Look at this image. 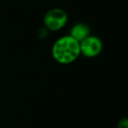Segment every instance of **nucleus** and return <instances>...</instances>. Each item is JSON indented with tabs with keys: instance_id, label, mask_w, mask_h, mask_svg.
<instances>
[{
	"instance_id": "obj_1",
	"label": "nucleus",
	"mask_w": 128,
	"mask_h": 128,
	"mask_svg": "<svg viewBox=\"0 0 128 128\" xmlns=\"http://www.w3.org/2000/svg\"><path fill=\"white\" fill-rule=\"evenodd\" d=\"M52 55L60 64L72 63L81 55L79 42L70 35L60 37L54 43Z\"/></svg>"
},
{
	"instance_id": "obj_2",
	"label": "nucleus",
	"mask_w": 128,
	"mask_h": 128,
	"mask_svg": "<svg viewBox=\"0 0 128 128\" xmlns=\"http://www.w3.org/2000/svg\"><path fill=\"white\" fill-rule=\"evenodd\" d=\"M43 21L48 30L51 32H57L67 24L68 14L60 8H53L46 12Z\"/></svg>"
},
{
	"instance_id": "obj_3",
	"label": "nucleus",
	"mask_w": 128,
	"mask_h": 128,
	"mask_svg": "<svg viewBox=\"0 0 128 128\" xmlns=\"http://www.w3.org/2000/svg\"><path fill=\"white\" fill-rule=\"evenodd\" d=\"M80 53L84 56L88 58H93L99 54L103 50V43L98 37L90 35L87 38L79 42Z\"/></svg>"
},
{
	"instance_id": "obj_4",
	"label": "nucleus",
	"mask_w": 128,
	"mask_h": 128,
	"mask_svg": "<svg viewBox=\"0 0 128 128\" xmlns=\"http://www.w3.org/2000/svg\"><path fill=\"white\" fill-rule=\"evenodd\" d=\"M70 35L78 42H81L85 38L90 35V28L87 24L77 23L70 29Z\"/></svg>"
},
{
	"instance_id": "obj_5",
	"label": "nucleus",
	"mask_w": 128,
	"mask_h": 128,
	"mask_svg": "<svg viewBox=\"0 0 128 128\" xmlns=\"http://www.w3.org/2000/svg\"><path fill=\"white\" fill-rule=\"evenodd\" d=\"M117 128H128V119L126 118H122L118 122Z\"/></svg>"
}]
</instances>
